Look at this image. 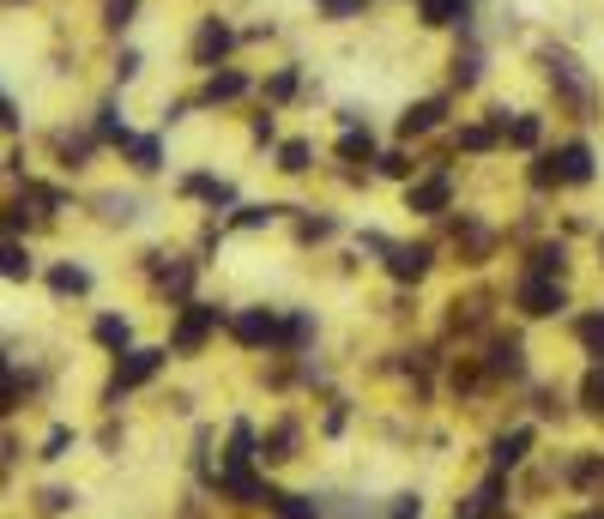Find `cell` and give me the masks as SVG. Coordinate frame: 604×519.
<instances>
[{
	"label": "cell",
	"mask_w": 604,
	"mask_h": 519,
	"mask_svg": "<svg viewBox=\"0 0 604 519\" xmlns=\"http://www.w3.org/2000/svg\"><path fill=\"white\" fill-rule=\"evenodd\" d=\"M526 67L538 73V85L550 91V103H557V109L569 115L581 134L604 121V85H598L593 61H586L581 49L569 43V36H532V49H526Z\"/></svg>",
	"instance_id": "1"
},
{
	"label": "cell",
	"mask_w": 604,
	"mask_h": 519,
	"mask_svg": "<svg viewBox=\"0 0 604 519\" xmlns=\"http://www.w3.org/2000/svg\"><path fill=\"white\" fill-rule=\"evenodd\" d=\"M598 176H604V158H598L593 134H562V139H550L544 151H532V158H526V188H532L538 200H557V193H586Z\"/></svg>",
	"instance_id": "2"
},
{
	"label": "cell",
	"mask_w": 604,
	"mask_h": 519,
	"mask_svg": "<svg viewBox=\"0 0 604 519\" xmlns=\"http://www.w3.org/2000/svg\"><path fill=\"white\" fill-rule=\"evenodd\" d=\"M454 121H459V97L435 85V91H417V97L400 103V115H393V139H405V146H430V139H442Z\"/></svg>",
	"instance_id": "3"
},
{
	"label": "cell",
	"mask_w": 604,
	"mask_h": 519,
	"mask_svg": "<svg viewBox=\"0 0 604 519\" xmlns=\"http://www.w3.org/2000/svg\"><path fill=\"white\" fill-rule=\"evenodd\" d=\"M454 205H459V170L454 163H423V176L400 188V212L423 218V224H442Z\"/></svg>",
	"instance_id": "4"
},
{
	"label": "cell",
	"mask_w": 604,
	"mask_h": 519,
	"mask_svg": "<svg viewBox=\"0 0 604 519\" xmlns=\"http://www.w3.org/2000/svg\"><path fill=\"white\" fill-rule=\"evenodd\" d=\"M236 55H242V24L230 12H200L194 31H188V67L212 73V67H230Z\"/></svg>",
	"instance_id": "5"
},
{
	"label": "cell",
	"mask_w": 604,
	"mask_h": 519,
	"mask_svg": "<svg viewBox=\"0 0 604 519\" xmlns=\"http://www.w3.org/2000/svg\"><path fill=\"white\" fill-rule=\"evenodd\" d=\"M490 36H447V55H442V91L454 97H478L490 85Z\"/></svg>",
	"instance_id": "6"
},
{
	"label": "cell",
	"mask_w": 604,
	"mask_h": 519,
	"mask_svg": "<svg viewBox=\"0 0 604 519\" xmlns=\"http://www.w3.org/2000/svg\"><path fill=\"white\" fill-rule=\"evenodd\" d=\"M508 308L520 320H569L574 308V290L562 278H538V272H513L508 284Z\"/></svg>",
	"instance_id": "7"
},
{
	"label": "cell",
	"mask_w": 604,
	"mask_h": 519,
	"mask_svg": "<svg viewBox=\"0 0 604 519\" xmlns=\"http://www.w3.org/2000/svg\"><path fill=\"white\" fill-rule=\"evenodd\" d=\"M484 115L502 127V151H513V158H532V151L550 146V109H532V103L513 109V103L490 97V103H484Z\"/></svg>",
	"instance_id": "8"
},
{
	"label": "cell",
	"mask_w": 604,
	"mask_h": 519,
	"mask_svg": "<svg viewBox=\"0 0 604 519\" xmlns=\"http://www.w3.org/2000/svg\"><path fill=\"white\" fill-rule=\"evenodd\" d=\"M224 320H230L224 303H205V296L182 303V308H176V320H170V357H200V350L224 332Z\"/></svg>",
	"instance_id": "9"
},
{
	"label": "cell",
	"mask_w": 604,
	"mask_h": 519,
	"mask_svg": "<svg viewBox=\"0 0 604 519\" xmlns=\"http://www.w3.org/2000/svg\"><path fill=\"white\" fill-rule=\"evenodd\" d=\"M308 85H315V67H308L303 55H285V61H273V67L261 73V91H254V103H266V109H303V97H308Z\"/></svg>",
	"instance_id": "10"
},
{
	"label": "cell",
	"mask_w": 604,
	"mask_h": 519,
	"mask_svg": "<svg viewBox=\"0 0 604 519\" xmlns=\"http://www.w3.org/2000/svg\"><path fill=\"white\" fill-rule=\"evenodd\" d=\"M254 91H261V73L254 67H242V61H230V67H212V73H200V85H194V109H236V103H248Z\"/></svg>",
	"instance_id": "11"
},
{
	"label": "cell",
	"mask_w": 604,
	"mask_h": 519,
	"mask_svg": "<svg viewBox=\"0 0 604 519\" xmlns=\"http://www.w3.org/2000/svg\"><path fill=\"white\" fill-rule=\"evenodd\" d=\"M278 320H285V308H273V303H248V308H230V320H224V332H230V345L236 350H254V357H278Z\"/></svg>",
	"instance_id": "12"
},
{
	"label": "cell",
	"mask_w": 604,
	"mask_h": 519,
	"mask_svg": "<svg viewBox=\"0 0 604 519\" xmlns=\"http://www.w3.org/2000/svg\"><path fill=\"white\" fill-rule=\"evenodd\" d=\"M417 31L442 36H484V0H411Z\"/></svg>",
	"instance_id": "13"
},
{
	"label": "cell",
	"mask_w": 604,
	"mask_h": 519,
	"mask_svg": "<svg viewBox=\"0 0 604 519\" xmlns=\"http://www.w3.org/2000/svg\"><path fill=\"white\" fill-rule=\"evenodd\" d=\"M163 362H170V345H134L115 357V374L109 386H103V405H115L121 393H139V386H151L163 374Z\"/></svg>",
	"instance_id": "14"
},
{
	"label": "cell",
	"mask_w": 604,
	"mask_h": 519,
	"mask_svg": "<svg viewBox=\"0 0 604 519\" xmlns=\"http://www.w3.org/2000/svg\"><path fill=\"white\" fill-rule=\"evenodd\" d=\"M442 266V242H430V236H417V242H405V236H393L388 242V254H381V272H388L400 290H417L430 272Z\"/></svg>",
	"instance_id": "15"
},
{
	"label": "cell",
	"mask_w": 604,
	"mask_h": 519,
	"mask_svg": "<svg viewBox=\"0 0 604 519\" xmlns=\"http://www.w3.org/2000/svg\"><path fill=\"white\" fill-rule=\"evenodd\" d=\"M176 200L205 205V218H230L242 205V188L230 176H218V170H182L176 176Z\"/></svg>",
	"instance_id": "16"
},
{
	"label": "cell",
	"mask_w": 604,
	"mask_h": 519,
	"mask_svg": "<svg viewBox=\"0 0 604 519\" xmlns=\"http://www.w3.org/2000/svg\"><path fill=\"white\" fill-rule=\"evenodd\" d=\"M526 357H532V350H526V339H520V332H502V327H496L490 339H484V350H478L484 374H490L496 386H502V381L520 386L526 374H532V362H526Z\"/></svg>",
	"instance_id": "17"
},
{
	"label": "cell",
	"mask_w": 604,
	"mask_h": 519,
	"mask_svg": "<svg viewBox=\"0 0 604 519\" xmlns=\"http://www.w3.org/2000/svg\"><path fill=\"white\" fill-rule=\"evenodd\" d=\"M447 230H454V248H459L466 266H484V260L502 248V230H496L484 212H459L454 205V212H447Z\"/></svg>",
	"instance_id": "18"
},
{
	"label": "cell",
	"mask_w": 604,
	"mask_h": 519,
	"mask_svg": "<svg viewBox=\"0 0 604 519\" xmlns=\"http://www.w3.org/2000/svg\"><path fill=\"white\" fill-rule=\"evenodd\" d=\"M303 441H308L303 417H297V411H278V417L261 430V472H278V465H297V459H303Z\"/></svg>",
	"instance_id": "19"
},
{
	"label": "cell",
	"mask_w": 604,
	"mask_h": 519,
	"mask_svg": "<svg viewBox=\"0 0 604 519\" xmlns=\"http://www.w3.org/2000/svg\"><path fill=\"white\" fill-rule=\"evenodd\" d=\"M381 146H388V139H381V127H375V121H357V127H332L327 158L345 163V170H369Z\"/></svg>",
	"instance_id": "20"
},
{
	"label": "cell",
	"mask_w": 604,
	"mask_h": 519,
	"mask_svg": "<svg viewBox=\"0 0 604 519\" xmlns=\"http://www.w3.org/2000/svg\"><path fill=\"white\" fill-rule=\"evenodd\" d=\"M532 447H538V423H508V430H496V435H490L484 472H502V477H513L526 459H532Z\"/></svg>",
	"instance_id": "21"
},
{
	"label": "cell",
	"mask_w": 604,
	"mask_h": 519,
	"mask_svg": "<svg viewBox=\"0 0 604 519\" xmlns=\"http://www.w3.org/2000/svg\"><path fill=\"white\" fill-rule=\"evenodd\" d=\"M508 501H513L508 477L502 472H484L478 484L454 501V519H508Z\"/></svg>",
	"instance_id": "22"
},
{
	"label": "cell",
	"mask_w": 604,
	"mask_h": 519,
	"mask_svg": "<svg viewBox=\"0 0 604 519\" xmlns=\"http://www.w3.org/2000/svg\"><path fill=\"white\" fill-rule=\"evenodd\" d=\"M447 146H454V158H496L502 151V127L490 115H459L447 127Z\"/></svg>",
	"instance_id": "23"
},
{
	"label": "cell",
	"mask_w": 604,
	"mask_h": 519,
	"mask_svg": "<svg viewBox=\"0 0 604 519\" xmlns=\"http://www.w3.org/2000/svg\"><path fill=\"white\" fill-rule=\"evenodd\" d=\"M121 163L139 181H151V176L170 170V139H163V127H151V134H139V127H134V134L121 139Z\"/></svg>",
	"instance_id": "24"
},
{
	"label": "cell",
	"mask_w": 604,
	"mask_h": 519,
	"mask_svg": "<svg viewBox=\"0 0 604 519\" xmlns=\"http://www.w3.org/2000/svg\"><path fill=\"white\" fill-rule=\"evenodd\" d=\"M345 236V218L332 212V205H297L290 212V242L297 248H327V242Z\"/></svg>",
	"instance_id": "25"
},
{
	"label": "cell",
	"mask_w": 604,
	"mask_h": 519,
	"mask_svg": "<svg viewBox=\"0 0 604 519\" xmlns=\"http://www.w3.org/2000/svg\"><path fill=\"white\" fill-rule=\"evenodd\" d=\"M520 272H538V278H574V242L569 236H538L532 248L520 254Z\"/></svg>",
	"instance_id": "26"
},
{
	"label": "cell",
	"mask_w": 604,
	"mask_h": 519,
	"mask_svg": "<svg viewBox=\"0 0 604 519\" xmlns=\"http://www.w3.org/2000/svg\"><path fill=\"white\" fill-rule=\"evenodd\" d=\"M290 212H297V205H285V200H242L236 212L224 218V230L230 236H261V230L290 224Z\"/></svg>",
	"instance_id": "27"
},
{
	"label": "cell",
	"mask_w": 604,
	"mask_h": 519,
	"mask_svg": "<svg viewBox=\"0 0 604 519\" xmlns=\"http://www.w3.org/2000/svg\"><path fill=\"white\" fill-rule=\"evenodd\" d=\"M273 170L285 176V181H308L320 170V146H315V134H285L273 146Z\"/></svg>",
	"instance_id": "28"
},
{
	"label": "cell",
	"mask_w": 604,
	"mask_h": 519,
	"mask_svg": "<svg viewBox=\"0 0 604 519\" xmlns=\"http://www.w3.org/2000/svg\"><path fill=\"white\" fill-rule=\"evenodd\" d=\"M375 181H393V188H405V181L423 176V146H405V139H388V146L375 151Z\"/></svg>",
	"instance_id": "29"
},
{
	"label": "cell",
	"mask_w": 604,
	"mask_h": 519,
	"mask_svg": "<svg viewBox=\"0 0 604 519\" xmlns=\"http://www.w3.org/2000/svg\"><path fill=\"white\" fill-rule=\"evenodd\" d=\"M557 484L574 489V496H598L604 489V453H593V447L569 453V459L557 465Z\"/></svg>",
	"instance_id": "30"
},
{
	"label": "cell",
	"mask_w": 604,
	"mask_h": 519,
	"mask_svg": "<svg viewBox=\"0 0 604 519\" xmlns=\"http://www.w3.org/2000/svg\"><path fill=\"white\" fill-rule=\"evenodd\" d=\"M261 513L266 519H327L320 513V496H303V489H285V484L261 489Z\"/></svg>",
	"instance_id": "31"
},
{
	"label": "cell",
	"mask_w": 604,
	"mask_h": 519,
	"mask_svg": "<svg viewBox=\"0 0 604 519\" xmlns=\"http://www.w3.org/2000/svg\"><path fill=\"white\" fill-rule=\"evenodd\" d=\"M49 146H55V163H61V170H85V163H92L97 158V134H92V127H55V139H49Z\"/></svg>",
	"instance_id": "32"
},
{
	"label": "cell",
	"mask_w": 604,
	"mask_h": 519,
	"mask_svg": "<svg viewBox=\"0 0 604 519\" xmlns=\"http://www.w3.org/2000/svg\"><path fill=\"white\" fill-rule=\"evenodd\" d=\"M315 339H320L315 308H285V320H278V357H308Z\"/></svg>",
	"instance_id": "33"
},
{
	"label": "cell",
	"mask_w": 604,
	"mask_h": 519,
	"mask_svg": "<svg viewBox=\"0 0 604 519\" xmlns=\"http://www.w3.org/2000/svg\"><path fill=\"white\" fill-rule=\"evenodd\" d=\"M569 339L581 345L586 362H604V308H574V315H569Z\"/></svg>",
	"instance_id": "34"
},
{
	"label": "cell",
	"mask_w": 604,
	"mask_h": 519,
	"mask_svg": "<svg viewBox=\"0 0 604 519\" xmlns=\"http://www.w3.org/2000/svg\"><path fill=\"white\" fill-rule=\"evenodd\" d=\"M375 7L381 0H308V12H315L320 24H363Z\"/></svg>",
	"instance_id": "35"
},
{
	"label": "cell",
	"mask_w": 604,
	"mask_h": 519,
	"mask_svg": "<svg viewBox=\"0 0 604 519\" xmlns=\"http://www.w3.org/2000/svg\"><path fill=\"white\" fill-rule=\"evenodd\" d=\"M92 134H97V146H109V151H121V139L134 134V127H127V115L115 109V97H103L97 109H92Z\"/></svg>",
	"instance_id": "36"
},
{
	"label": "cell",
	"mask_w": 604,
	"mask_h": 519,
	"mask_svg": "<svg viewBox=\"0 0 604 519\" xmlns=\"http://www.w3.org/2000/svg\"><path fill=\"white\" fill-rule=\"evenodd\" d=\"M49 290H55V296H92V266H80V260L49 266Z\"/></svg>",
	"instance_id": "37"
},
{
	"label": "cell",
	"mask_w": 604,
	"mask_h": 519,
	"mask_svg": "<svg viewBox=\"0 0 604 519\" xmlns=\"http://www.w3.org/2000/svg\"><path fill=\"white\" fill-rule=\"evenodd\" d=\"M92 339L121 357V350H134V320H127V315H97L92 320Z\"/></svg>",
	"instance_id": "38"
},
{
	"label": "cell",
	"mask_w": 604,
	"mask_h": 519,
	"mask_svg": "<svg viewBox=\"0 0 604 519\" xmlns=\"http://www.w3.org/2000/svg\"><path fill=\"white\" fill-rule=\"evenodd\" d=\"M278 139H285V127H278V109H266V103H261V109L248 115V146L273 158V146H278Z\"/></svg>",
	"instance_id": "39"
},
{
	"label": "cell",
	"mask_w": 604,
	"mask_h": 519,
	"mask_svg": "<svg viewBox=\"0 0 604 519\" xmlns=\"http://www.w3.org/2000/svg\"><path fill=\"white\" fill-rule=\"evenodd\" d=\"M0 278L7 284H31L36 278V260H31L24 242H0Z\"/></svg>",
	"instance_id": "40"
},
{
	"label": "cell",
	"mask_w": 604,
	"mask_h": 519,
	"mask_svg": "<svg viewBox=\"0 0 604 519\" xmlns=\"http://www.w3.org/2000/svg\"><path fill=\"white\" fill-rule=\"evenodd\" d=\"M351 417H357V405H351L345 393H332L327 411H320V441H339L345 430H351Z\"/></svg>",
	"instance_id": "41"
},
{
	"label": "cell",
	"mask_w": 604,
	"mask_h": 519,
	"mask_svg": "<svg viewBox=\"0 0 604 519\" xmlns=\"http://www.w3.org/2000/svg\"><path fill=\"white\" fill-rule=\"evenodd\" d=\"M139 7H146V0H103V31L109 36H127L139 24Z\"/></svg>",
	"instance_id": "42"
},
{
	"label": "cell",
	"mask_w": 604,
	"mask_h": 519,
	"mask_svg": "<svg viewBox=\"0 0 604 519\" xmlns=\"http://www.w3.org/2000/svg\"><path fill=\"white\" fill-rule=\"evenodd\" d=\"M581 411L604 423V362H586V374H581Z\"/></svg>",
	"instance_id": "43"
},
{
	"label": "cell",
	"mask_w": 604,
	"mask_h": 519,
	"mask_svg": "<svg viewBox=\"0 0 604 519\" xmlns=\"http://www.w3.org/2000/svg\"><path fill=\"white\" fill-rule=\"evenodd\" d=\"M19 399H24V381H19V369L7 362V350H0V423L19 411Z\"/></svg>",
	"instance_id": "44"
},
{
	"label": "cell",
	"mask_w": 604,
	"mask_h": 519,
	"mask_svg": "<svg viewBox=\"0 0 604 519\" xmlns=\"http://www.w3.org/2000/svg\"><path fill=\"white\" fill-rule=\"evenodd\" d=\"M375 519H423V496H417V489H400V496L381 501Z\"/></svg>",
	"instance_id": "45"
},
{
	"label": "cell",
	"mask_w": 604,
	"mask_h": 519,
	"mask_svg": "<svg viewBox=\"0 0 604 519\" xmlns=\"http://www.w3.org/2000/svg\"><path fill=\"white\" fill-rule=\"evenodd\" d=\"M103 218H109V224H134V218H139V200H134V193H103Z\"/></svg>",
	"instance_id": "46"
},
{
	"label": "cell",
	"mask_w": 604,
	"mask_h": 519,
	"mask_svg": "<svg viewBox=\"0 0 604 519\" xmlns=\"http://www.w3.org/2000/svg\"><path fill=\"white\" fill-rule=\"evenodd\" d=\"M109 73H115V85H134L139 73H146V55H139L134 43H127V49H115V67H109Z\"/></svg>",
	"instance_id": "47"
},
{
	"label": "cell",
	"mask_w": 604,
	"mask_h": 519,
	"mask_svg": "<svg viewBox=\"0 0 604 519\" xmlns=\"http://www.w3.org/2000/svg\"><path fill=\"white\" fill-rule=\"evenodd\" d=\"M24 230H31V212H24V200H19V205H0V242H19Z\"/></svg>",
	"instance_id": "48"
},
{
	"label": "cell",
	"mask_w": 604,
	"mask_h": 519,
	"mask_svg": "<svg viewBox=\"0 0 604 519\" xmlns=\"http://www.w3.org/2000/svg\"><path fill=\"white\" fill-rule=\"evenodd\" d=\"M261 43H285V24L266 19V24H242V49H261Z\"/></svg>",
	"instance_id": "49"
},
{
	"label": "cell",
	"mask_w": 604,
	"mask_h": 519,
	"mask_svg": "<svg viewBox=\"0 0 604 519\" xmlns=\"http://www.w3.org/2000/svg\"><path fill=\"white\" fill-rule=\"evenodd\" d=\"M67 447H73V430H67V423H55V430L43 435V459H67Z\"/></svg>",
	"instance_id": "50"
},
{
	"label": "cell",
	"mask_w": 604,
	"mask_h": 519,
	"mask_svg": "<svg viewBox=\"0 0 604 519\" xmlns=\"http://www.w3.org/2000/svg\"><path fill=\"white\" fill-rule=\"evenodd\" d=\"M73 501H80L73 489H43V513H67Z\"/></svg>",
	"instance_id": "51"
},
{
	"label": "cell",
	"mask_w": 604,
	"mask_h": 519,
	"mask_svg": "<svg viewBox=\"0 0 604 519\" xmlns=\"http://www.w3.org/2000/svg\"><path fill=\"white\" fill-rule=\"evenodd\" d=\"M0 134H19V103L0 91Z\"/></svg>",
	"instance_id": "52"
},
{
	"label": "cell",
	"mask_w": 604,
	"mask_h": 519,
	"mask_svg": "<svg viewBox=\"0 0 604 519\" xmlns=\"http://www.w3.org/2000/svg\"><path fill=\"white\" fill-rule=\"evenodd\" d=\"M562 519H604V501H593V508H574V513H562Z\"/></svg>",
	"instance_id": "53"
},
{
	"label": "cell",
	"mask_w": 604,
	"mask_h": 519,
	"mask_svg": "<svg viewBox=\"0 0 604 519\" xmlns=\"http://www.w3.org/2000/svg\"><path fill=\"white\" fill-rule=\"evenodd\" d=\"M598 236H604V230H598Z\"/></svg>",
	"instance_id": "54"
}]
</instances>
